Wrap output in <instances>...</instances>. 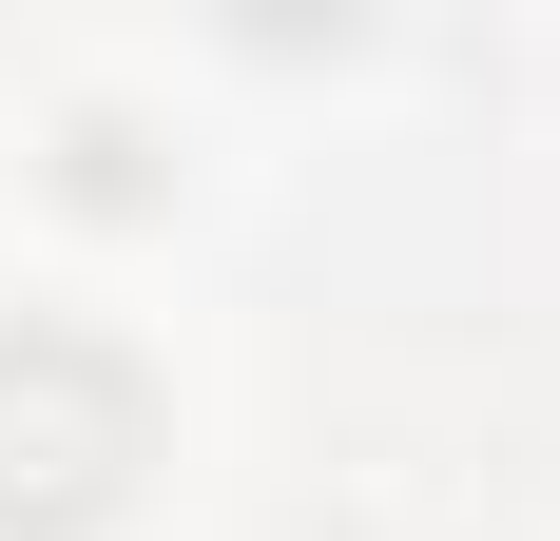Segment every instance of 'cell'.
<instances>
[{"mask_svg":"<svg viewBox=\"0 0 560 541\" xmlns=\"http://www.w3.org/2000/svg\"><path fill=\"white\" fill-rule=\"evenodd\" d=\"M155 464V387L97 329H0V541H78Z\"/></svg>","mask_w":560,"mask_h":541,"instance_id":"6da1fadb","label":"cell"}]
</instances>
